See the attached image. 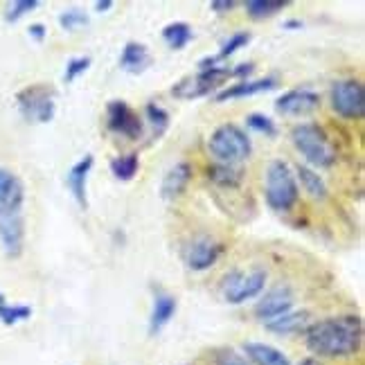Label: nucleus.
I'll use <instances>...</instances> for the list:
<instances>
[{"mask_svg": "<svg viewBox=\"0 0 365 365\" xmlns=\"http://www.w3.org/2000/svg\"><path fill=\"white\" fill-rule=\"evenodd\" d=\"M309 352L325 359L354 356L363 343V320L359 316H334L309 322L304 329Z\"/></svg>", "mask_w": 365, "mask_h": 365, "instance_id": "1", "label": "nucleus"}, {"mask_svg": "<svg viewBox=\"0 0 365 365\" xmlns=\"http://www.w3.org/2000/svg\"><path fill=\"white\" fill-rule=\"evenodd\" d=\"M291 143L312 170H327L336 163V149L325 129L314 122H302L291 129Z\"/></svg>", "mask_w": 365, "mask_h": 365, "instance_id": "2", "label": "nucleus"}, {"mask_svg": "<svg viewBox=\"0 0 365 365\" xmlns=\"http://www.w3.org/2000/svg\"><path fill=\"white\" fill-rule=\"evenodd\" d=\"M300 187L293 167L287 160H271L266 167V178H264V199L266 205L275 212H289V210L298 203Z\"/></svg>", "mask_w": 365, "mask_h": 365, "instance_id": "3", "label": "nucleus"}, {"mask_svg": "<svg viewBox=\"0 0 365 365\" xmlns=\"http://www.w3.org/2000/svg\"><path fill=\"white\" fill-rule=\"evenodd\" d=\"M210 153L219 160V165H240L250 158L252 153V140L248 133L232 122L217 126L207 140Z\"/></svg>", "mask_w": 365, "mask_h": 365, "instance_id": "4", "label": "nucleus"}, {"mask_svg": "<svg viewBox=\"0 0 365 365\" xmlns=\"http://www.w3.org/2000/svg\"><path fill=\"white\" fill-rule=\"evenodd\" d=\"M16 106L27 122L48 124L57 113V93L46 83H32L16 93Z\"/></svg>", "mask_w": 365, "mask_h": 365, "instance_id": "5", "label": "nucleus"}, {"mask_svg": "<svg viewBox=\"0 0 365 365\" xmlns=\"http://www.w3.org/2000/svg\"><path fill=\"white\" fill-rule=\"evenodd\" d=\"M266 271L262 269H250V271H232L223 277L221 284V296L228 304H244L248 300H255L264 293L266 287Z\"/></svg>", "mask_w": 365, "mask_h": 365, "instance_id": "6", "label": "nucleus"}, {"mask_svg": "<svg viewBox=\"0 0 365 365\" xmlns=\"http://www.w3.org/2000/svg\"><path fill=\"white\" fill-rule=\"evenodd\" d=\"M228 79H232V70L226 68V66L199 70L194 77L180 79L172 88V95L176 97V100H199V97H207L217 88L226 86Z\"/></svg>", "mask_w": 365, "mask_h": 365, "instance_id": "7", "label": "nucleus"}, {"mask_svg": "<svg viewBox=\"0 0 365 365\" xmlns=\"http://www.w3.org/2000/svg\"><path fill=\"white\" fill-rule=\"evenodd\" d=\"M331 108L343 120H361L365 113L363 83L356 79H339L331 86Z\"/></svg>", "mask_w": 365, "mask_h": 365, "instance_id": "8", "label": "nucleus"}, {"mask_svg": "<svg viewBox=\"0 0 365 365\" xmlns=\"http://www.w3.org/2000/svg\"><path fill=\"white\" fill-rule=\"evenodd\" d=\"M106 126L115 135L126 140H138L145 131V122L124 100H113L106 106Z\"/></svg>", "mask_w": 365, "mask_h": 365, "instance_id": "9", "label": "nucleus"}, {"mask_svg": "<svg viewBox=\"0 0 365 365\" xmlns=\"http://www.w3.org/2000/svg\"><path fill=\"white\" fill-rule=\"evenodd\" d=\"M221 252H223L221 242H217L215 237H210V235H199L185 246V255L182 257H185V264L190 271L203 273L207 269H212V266L219 262Z\"/></svg>", "mask_w": 365, "mask_h": 365, "instance_id": "10", "label": "nucleus"}, {"mask_svg": "<svg viewBox=\"0 0 365 365\" xmlns=\"http://www.w3.org/2000/svg\"><path fill=\"white\" fill-rule=\"evenodd\" d=\"M0 246L7 257H19L25 246V217L23 212L0 210Z\"/></svg>", "mask_w": 365, "mask_h": 365, "instance_id": "11", "label": "nucleus"}, {"mask_svg": "<svg viewBox=\"0 0 365 365\" xmlns=\"http://www.w3.org/2000/svg\"><path fill=\"white\" fill-rule=\"evenodd\" d=\"M320 106V97L318 93L309 91V88H293L287 91L284 95L277 97L275 110L279 115H289V118H302V115H312L314 110Z\"/></svg>", "mask_w": 365, "mask_h": 365, "instance_id": "12", "label": "nucleus"}, {"mask_svg": "<svg viewBox=\"0 0 365 365\" xmlns=\"http://www.w3.org/2000/svg\"><path fill=\"white\" fill-rule=\"evenodd\" d=\"M293 304H296V296H293L291 287H287V284L275 287L271 291H266L262 300L255 304V316L262 322H269V320H275L279 316L289 314Z\"/></svg>", "mask_w": 365, "mask_h": 365, "instance_id": "13", "label": "nucleus"}, {"mask_svg": "<svg viewBox=\"0 0 365 365\" xmlns=\"http://www.w3.org/2000/svg\"><path fill=\"white\" fill-rule=\"evenodd\" d=\"M25 205V185L11 170L0 167V210L23 212Z\"/></svg>", "mask_w": 365, "mask_h": 365, "instance_id": "14", "label": "nucleus"}, {"mask_svg": "<svg viewBox=\"0 0 365 365\" xmlns=\"http://www.w3.org/2000/svg\"><path fill=\"white\" fill-rule=\"evenodd\" d=\"M277 86V79L275 77H262V79H244V81H237L232 86L223 88L215 95V100L219 104L223 102H232V100H242V97H252V95H262V93H269Z\"/></svg>", "mask_w": 365, "mask_h": 365, "instance_id": "15", "label": "nucleus"}, {"mask_svg": "<svg viewBox=\"0 0 365 365\" xmlns=\"http://www.w3.org/2000/svg\"><path fill=\"white\" fill-rule=\"evenodd\" d=\"M95 165V158L91 156V153H86L81 160H77L73 167H70V172L66 176V185L70 190V194H73V199L77 201V205L81 210L88 207V196H86V180H88V174L93 170Z\"/></svg>", "mask_w": 365, "mask_h": 365, "instance_id": "16", "label": "nucleus"}, {"mask_svg": "<svg viewBox=\"0 0 365 365\" xmlns=\"http://www.w3.org/2000/svg\"><path fill=\"white\" fill-rule=\"evenodd\" d=\"M192 180V165L190 163H176L170 172L163 176V182H160V196L167 201L176 199L182 192L187 190Z\"/></svg>", "mask_w": 365, "mask_h": 365, "instance_id": "17", "label": "nucleus"}, {"mask_svg": "<svg viewBox=\"0 0 365 365\" xmlns=\"http://www.w3.org/2000/svg\"><path fill=\"white\" fill-rule=\"evenodd\" d=\"M149 66H151L149 48L145 43H138V41H129L120 54V70L129 75H143Z\"/></svg>", "mask_w": 365, "mask_h": 365, "instance_id": "18", "label": "nucleus"}, {"mask_svg": "<svg viewBox=\"0 0 365 365\" xmlns=\"http://www.w3.org/2000/svg\"><path fill=\"white\" fill-rule=\"evenodd\" d=\"M176 307H178V302L174 296H170V293H156L153 307H151V318H149V334L151 336L160 334L167 325H170V320L176 314Z\"/></svg>", "mask_w": 365, "mask_h": 365, "instance_id": "19", "label": "nucleus"}, {"mask_svg": "<svg viewBox=\"0 0 365 365\" xmlns=\"http://www.w3.org/2000/svg\"><path fill=\"white\" fill-rule=\"evenodd\" d=\"M244 352L252 365H293L282 349H277L269 343L250 341L244 345Z\"/></svg>", "mask_w": 365, "mask_h": 365, "instance_id": "20", "label": "nucleus"}, {"mask_svg": "<svg viewBox=\"0 0 365 365\" xmlns=\"http://www.w3.org/2000/svg\"><path fill=\"white\" fill-rule=\"evenodd\" d=\"M293 174H296V180H300V185L307 196H312L314 201H325L329 196V190H327V182L325 178H322L316 170H312V167L307 165H296V170H293Z\"/></svg>", "mask_w": 365, "mask_h": 365, "instance_id": "21", "label": "nucleus"}, {"mask_svg": "<svg viewBox=\"0 0 365 365\" xmlns=\"http://www.w3.org/2000/svg\"><path fill=\"white\" fill-rule=\"evenodd\" d=\"M264 327L269 331H273V334H279V336L304 331L309 327V312H289V314L279 316L275 320L264 322Z\"/></svg>", "mask_w": 365, "mask_h": 365, "instance_id": "22", "label": "nucleus"}, {"mask_svg": "<svg viewBox=\"0 0 365 365\" xmlns=\"http://www.w3.org/2000/svg\"><path fill=\"white\" fill-rule=\"evenodd\" d=\"M250 43V34L248 32H235L226 43L221 46L219 54H215V57H205L199 61V68L201 70H207V68H217L221 61H226L228 57H232L235 52H240L242 48H246Z\"/></svg>", "mask_w": 365, "mask_h": 365, "instance_id": "23", "label": "nucleus"}, {"mask_svg": "<svg viewBox=\"0 0 365 365\" xmlns=\"http://www.w3.org/2000/svg\"><path fill=\"white\" fill-rule=\"evenodd\" d=\"M287 5H289L287 0H248V3H244V9L250 19L264 21V19H271L275 14H279Z\"/></svg>", "mask_w": 365, "mask_h": 365, "instance_id": "24", "label": "nucleus"}, {"mask_svg": "<svg viewBox=\"0 0 365 365\" xmlns=\"http://www.w3.org/2000/svg\"><path fill=\"white\" fill-rule=\"evenodd\" d=\"M110 174H113L118 180L122 182H129L135 178L138 170H140V158L138 153H124V156H118L110 160Z\"/></svg>", "mask_w": 365, "mask_h": 365, "instance_id": "25", "label": "nucleus"}, {"mask_svg": "<svg viewBox=\"0 0 365 365\" xmlns=\"http://www.w3.org/2000/svg\"><path fill=\"white\" fill-rule=\"evenodd\" d=\"M207 178L221 187H237L244 180V172L232 165H212L207 170Z\"/></svg>", "mask_w": 365, "mask_h": 365, "instance_id": "26", "label": "nucleus"}, {"mask_svg": "<svg viewBox=\"0 0 365 365\" xmlns=\"http://www.w3.org/2000/svg\"><path fill=\"white\" fill-rule=\"evenodd\" d=\"M192 25L182 23V21H176V23H170L163 30V38L167 41V46L172 50H182L190 41H192Z\"/></svg>", "mask_w": 365, "mask_h": 365, "instance_id": "27", "label": "nucleus"}, {"mask_svg": "<svg viewBox=\"0 0 365 365\" xmlns=\"http://www.w3.org/2000/svg\"><path fill=\"white\" fill-rule=\"evenodd\" d=\"M145 118H147V122L151 124V129H153V135L156 138H160L167 129H170V113L163 108V106H158V104H147L145 106Z\"/></svg>", "mask_w": 365, "mask_h": 365, "instance_id": "28", "label": "nucleus"}, {"mask_svg": "<svg viewBox=\"0 0 365 365\" xmlns=\"http://www.w3.org/2000/svg\"><path fill=\"white\" fill-rule=\"evenodd\" d=\"M32 316V307L27 304H3L0 307V322L7 327L19 325V322L27 320Z\"/></svg>", "mask_w": 365, "mask_h": 365, "instance_id": "29", "label": "nucleus"}, {"mask_svg": "<svg viewBox=\"0 0 365 365\" xmlns=\"http://www.w3.org/2000/svg\"><path fill=\"white\" fill-rule=\"evenodd\" d=\"M59 25L66 32H75V30H79V27L88 25V14L77 9V7H70V9L59 14Z\"/></svg>", "mask_w": 365, "mask_h": 365, "instance_id": "30", "label": "nucleus"}, {"mask_svg": "<svg viewBox=\"0 0 365 365\" xmlns=\"http://www.w3.org/2000/svg\"><path fill=\"white\" fill-rule=\"evenodd\" d=\"M246 124H248V129H252L255 133H262L264 138H275L277 135L275 122L269 115H264V113H250L246 118Z\"/></svg>", "mask_w": 365, "mask_h": 365, "instance_id": "31", "label": "nucleus"}, {"mask_svg": "<svg viewBox=\"0 0 365 365\" xmlns=\"http://www.w3.org/2000/svg\"><path fill=\"white\" fill-rule=\"evenodd\" d=\"M38 7V0H14L5 7V21L7 23H19L23 16Z\"/></svg>", "mask_w": 365, "mask_h": 365, "instance_id": "32", "label": "nucleus"}, {"mask_svg": "<svg viewBox=\"0 0 365 365\" xmlns=\"http://www.w3.org/2000/svg\"><path fill=\"white\" fill-rule=\"evenodd\" d=\"M91 63H93L91 57H73V59H68L66 70H63V81L73 83L79 75L86 73V70L91 68Z\"/></svg>", "mask_w": 365, "mask_h": 365, "instance_id": "33", "label": "nucleus"}, {"mask_svg": "<svg viewBox=\"0 0 365 365\" xmlns=\"http://www.w3.org/2000/svg\"><path fill=\"white\" fill-rule=\"evenodd\" d=\"M217 365H252V363L242 354H237L235 349H221L217 354Z\"/></svg>", "mask_w": 365, "mask_h": 365, "instance_id": "34", "label": "nucleus"}, {"mask_svg": "<svg viewBox=\"0 0 365 365\" xmlns=\"http://www.w3.org/2000/svg\"><path fill=\"white\" fill-rule=\"evenodd\" d=\"M27 34H30L32 41H36V43H43L46 36H48V30L43 23H32L30 27H27Z\"/></svg>", "mask_w": 365, "mask_h": 365, "instance_id": "35", "label": "nucleus"}, {"mask_svg": "<svg viewBox=\"0 0 365 365\" xmlns=\"http://www.w3.org/2000/svg\"><path fill=\"white\" fill-rule=\"evenodd\" d=\"M235 7H237L235 0H212V3H210V9H212L215 14H228Z\"/></svg>", "mask_w": 365, "mask_h": 365, "instance_id": "36", "label": "nucleus"}, {"mask_svg": "<svg viewBox=\"0 0 365 365\" xmlns=\"http://www.w3.org/2000/svg\"><path fill=\"white\" fill-rule=\"evenodd\" d=\"M230 70H232V77H242V81H244L255 73V63H240L237 68H230Z\"/></svg>", "mask_w": 365, "mask_h": 365, "instance_id": "37", "label": "nucleus"}, {"mask_svg": "<svg viewBox=\"0 0 365 365\" xmlns=\"http://www.w3.org/2000/svg\"><path fill=\"white\" fill-rule=\"evenodd\" d=\"M113 5H115L113 0H97V3H95V9L102 14V11H108V9H113Z\"/></svg>", "mask_w": 365, "mask_h": 365, "instance_id": "38", "label": "nucleus"}, {"mask_svg": "<svg viewBox=\"0 0 365 365\" xmlns=\"http://www.w3.org/2000/svg\"><path fill=\"white\" fill-rule=\"evenodd\" d=\"M304 23L302 21H287L284 23V30H302Z\"/></svg>", "mask_w": 365, "mask_h": 365, "instance_id": "39", "label": "nucleus"}, {"mask_svg": "<svg viewBox=\"0 0 365 365\" xmlns=\"http://www.w3.org/2000/svg\"><path fill=\"white\" fill-rule=\"evenodd\" d=\"M300 365H325V363H320L318 359L309 356V359H302V361H300Z\"/></svg>", "mask_w": 365, "mask_h": 365, "instance_id": "40", "label": "nucleus"}, {"mask_svg": "<svg viewBox=\"0 0 365 365\" xmlns=\"http://www.w3.org/2000/svg\"><path fill=\"white\" fill-rule=\"evenodd\" d=\"M3 304H7V300H5V293L0 291V307H3Z\"/></svg>", "mask_w": 365, "mask_h": 365, "instance_id": "41", "label": "nucleus"}]
</instances>
